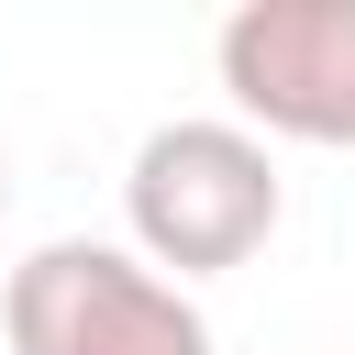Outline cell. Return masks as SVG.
Listing matches in <instances>:
<instances>
[{
  "label": "cell",
  "instance_id": "6da1fadb",
  "mask_svg": "<svg viewBox=\"0 0 355 355\" xmlns=\"http://www.w3.org/2000/svg\"><path fill=\"white\" fill-rule=\"evenodd\" d=\"M288 189H277V155L244 133V122H155L122 166V222H133V255L178 288V277H222L244 266L266 233H277Z\"/></svg>",
  "mask_w": 355,
  "mask_h": 355
},
{
  "label": "cell",
  "instance_id": "7a4b0ae2",
  "mask_svg": "<svg viewBox=\"0 0 355 355\" xmlns=\"http://www.w3.org/2000/svg\"><path fill=\"white\" fill-rule=\"evenodd\" d=\"M0 333H11V355H211L200 300L100 233L33 244L0 288Z\"/></svg>",
  "mask_w": 355,
  "mask_h": 355
},
{
  "label": "cell",
  "instance_id": "3957f363",
  "mask_svg": "<svg viewBox=\"0 0 355 355\" xmlns=\"http://www.w3.org/2000/svg\"><path fill=\"white\" fill-rule=\"evenodd\" d=\"M244 133L355 155V0H244L211 44Z\"/></svg>",
  "mask_w": 355,
  "mask_h": 355
},
{
  "label": "cell",
  "instance_id": "277c9868",
  "mask_svg": "<svg viewBox=\"0 0 355 355\" xmlns=\"http://www.w3.org/2000/svg\"><path fill=\"white\" fill-rule=\"evenodd\" d=\"M0 211H11V155H0Z\"/></svg>",
  "mask_w": 355,
  "mask_h": 355
}]
</instances>
